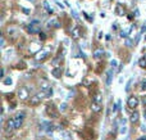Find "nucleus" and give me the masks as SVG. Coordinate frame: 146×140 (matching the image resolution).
<instances>
[{"instance_id": "4468645a", "label": "nucleus", "mask_w": 146, "mask_h": 140, "mask_svg": "<svg viewBox=\"0 0 146 140\" xmlns=\"http://www.w3.org/2000/svg\"><path fill=\"white\" fill-rule=\"evenodd\" d=\"M51 75L54 76V77H56V78H59L62 76V70L59 67H55V68H53V71H51Z\"/></svg>"}, {"instance_id": "b1692460", "label": "nucleus", "mask_w": 146, "mask_h": 140, "mask_svg": "<svg viewBox=\"0 0 146 140\" xmlns=\"http://www.w3.org/2000/svg\"><path fill=\"white\" fill-rule=\"evenodd\" d=\"M110 66H112V70H117V67H118V60L117 59H113L112 60V63H110Z\"/></svg>"}, {"instance_id": "f3484780", "label": "nucleus", "mask_w": 146, "mask_h": 140, "mask_svg": "<svg viewBox=\"0 0 146 140\" xmlns=\"http://www.w3.org/2000/svg\"><path fill=\"white\" fill-rule=\"evenodd\" d=\"M42 7H44L45 9H46L47 12H49V13H53V12H54V10H53V8L50 7V4H49V1H47V0H44V1H42Z\"/></svg>"}, {"instance_id": "7c9ffc66", "label": "nucleus", "mask_w": 146, "mask_h": 140, "mask_svg": "<svg viewBox=\"0 0 146 140\" xmlns=\"http://www.w3.org/2000/svg\"><path fill=\"white\" fill-rule=\"evenodd\" d=\"M45 95H46V98H50L51 95H53V89H50V90H49V91H47Z\"/></svg>"}, {"instance_id": "1a4fd4ad", "label": "nucleus", "mask_w": 146, "mask_h": 140, "mask_svg": "<svg viewBox=\"0 0 146 140\" xmlns=\"http://www.w3.org/2000/svg\"><path fill=\"white\" fill-rule=\"evenodd\" d=\"M27 30H28V32H31V34H35V32H39V24L29 23L28 26H27Z\"/></svg>"}, {"instance_id": "bb28decb", "label": "nucleus", "mask_w": 146, "mask_h": 140, "mask_svg": "<svg viewBox=\"0 0 146 140\" xmlns=\"http://www.w3.org/2000/svg\"><path fill=\"white\" fill-rule=\"evenodd\" d=\"M119 131H120V134H126V132H127V126L124 125V123L120 126V130H119Z\"/></svg>"}, {"instance_id": "aec40b11", "label": "nucleus", "mask_w": 146, "mask_h": 140, "mask_svg": "<svg viewBox=\"0 0 146 140\" xmlns=\"http://www.w3.org/2000/svg\"><path fill=\"white\" fill-rule=\"evenodd\" d=\"M139 66H140V67H142V68L146 67V55H144L141 59L139 60Z\"/></svg>"}, {"instance_id": "5701e85b", "label": "nucleus", "mask_w": 146, "mask_h": 140, "mask_svg": "<svg viewBox=\"0 0 146 140\" xmlns=\"http://www.w3.org/2000/svg\"><path fill=\"white\" fill-rule=\"evenodd\" d=\"M119 108H120V101L118 100L117 103H115L114 105H113V113H115V112H117V111H118V109H119Z\"/></svg>"}, {"instance_id": "2f4dec72", "label": "nucleus", "mask_w": 146, "mask_h": 140, "mask_svg": "<svg viewBox=\"0 0 146 140\" xmlns=\"http://www.w3.org/2000/svg\"><path fill=\"white\" fill-rule=\"evenodd\" d=\"M140 37H141V34H139L136 36V40H135V44H139V41H140Z\"/></svg>"}, {"instance_id": "473e14b6", "label": "nucleus", "mask_w": 146, "mask_h": 140, "mask_svg": "<svg viewBox=\"0 0 146 140\" xmlns=\"http://www.w3.org/2000/svg\"><path fill=\"white\" fill-rule=\"evenodd\" d=\"M0 44H1L0 46H4V45H5V39H4V36H1V40H0Z\"/></svg>"}, {"instance_id": "ddd939ff", "label": "nucleus", "mask_w": 146, "mask_h": 140, "mask_svg": "<svg viewBox=\"0 0 146 140\" xmlns=\"http://www.w3.org/2000/svg\"><path fill=\"white\" fill-rule=\"evenodd\" d=\"M47 113L50 114V116H53V118H56V117H58V112L54 109L53 105H49L47 107Z\"/></svg>"}, {"instance_id": "6e6552de", "label": "nucleus", "mask_w": 146, "mask_h": 140, "mask_svg": "<svg viewBox=\"0 0 146 140\" xmlns=\"http://www.w3.org/2000/svg\"><path fill=\"white\" fill-rule=\"evenodd\" d=\"M92 55H94V58H96V59L101 58V57L104 55V50H102V48L95 49V50H94V53H92Z\"/></svg>"}, {"instance_id": "37998d69", "label": "nucleus", "mask_w": 146, "mask_h": 140, "mask_svg": "<svg viewBox=\"0 0 146 140\" xmlns=\"http://www.w3.org/2000/svg\"><path fill=\"white\" fill-rule=\"evenodd\" d=\"M139 140H146V136H142V138H140Z\"/></svg>"}, {"instance_id": "6ab92c4d", "label": "nucleus", "mask_w": 146, "mask_h": 140, "mask_svg": "<svg viewBox=\"0 0 146 140\" xmlns=\"http://www.w3.org/2000/svg\"><path fill=\"white\" fill-rule=\"evenodd\" d=\"M50 89H51V87H50V85H49V84H44V85H41V91H42V93H45V94H46V93H47Z\"/></svg>"}, {"instance_id": "f704fd0d", "label": "nucleus", "mask_w": 146, "mask_h": 140, "mask_svg": "<svg viewBox=\"0 0 146 140\" xmlns=\"http://www.w3.org/2000/svg\"><path fill=\"white\" fill-rule=\"evenodd\" d=\"M127 34H128L127 31H122V32H120V36H122V37H127Z\"/></svg>"}, {"instance_id": "a19ab883", "label": "nucleus", "mask_w": 146, "mask_h": 140, "mask_svg": "<svg viewBox=\"0 0 146 140\" xmlns=\"http://www.w3.org/2000/svg\"><path fill=\"white\" fill-rule=\"evenodd\" d=\"M141 32H146V26H142V28H141Z\"/></svg>"}, {"instance_id": "423d86ee", "label": "nucleus", "mask_w": 146, "mask_h": 140, "mask_svg": "<svg viewBox=\"0 0 146 140\" xmlns=\"http://www.w3.org/2000/svg\"><path fill=\"white\" fill-rule=\"evenodd\" d=\"M47 55H49V50L44 49V50H41V51H39V53H37L36 59H37V60H42V59H45V58H46Z\"/></svg>"}, {"instance_id": "e433bc0d", "label": "nucleus", "mask_w": 146, "mask_h": 140, "mask_svg": "<svg viewBox=\"0 0 146 140\" xmlns=\"http://www.w3.org/2000/svg\"><path fill=\"white\" fill-rule=\"evenodd\" d=\"M135 16H136V17H139V16H140V10H139V9L135 10Z\"/></svg>"}, {"instance_id": "9b49d317", "label": "nucleus", "mask_w": 146, "mask_h": 140, "mask_svg": "<svg viewBox=\"0 0 146 140\" xmlns=\"http://www.w3.org/2000/svg\"><path fill=\"white\" fill-rule=\"evenodd\" d=\"M113 75H114V70H109V71H108V73H106V85H108V86H110V84H112Z\"/></svg>"}, {"instance_id": "f03ea898", "label": "nucleus", "mask_w": 146, "mask_h": 140, "mask_svg": "<svg viewBox=\"0 0 146 140\" xmlns=\"http://www.w3.org/2000/svg\"><path fill=\"white\" fill-rule=\"evenodd\" d=\"M45 97V93H36V94H33L31 97V104L32 105H37L39 103H41V100H42V98Z\"/></svg>"}, {"instance_id": "f257e3e1", "label": "nucleus", "mask_w": 146, "mask_h": 140, "mask_svg": "<svg viewBox=\"0 0 146 140\" xmlns=\"http://www.w3.org/2000/svg\"><path fill=\"white\" fill-rule=\"evenodd\" d=\"M24 117H26V113L24 112H19V113H17L13 118H14V122H15V127L19 128L21 126H22L23 121H24Z\"/></svg>"}, {"instance_id": "c756f323", "label": "nucleus", "mask_w": 146, "mask_h": 140, "mask_svg": "<svg viewBox=\"0 0 146 140\" xmlns=\"http://www.w3.org/2000/svg\"><path fill=\"white\" fill-rule=\"evenodd\" d=\"M4 84H5V85H10V84H12V78H10V77L5 78V80H4Z\"/></svg>"}, {"instance_id": "79ce46f5", "label": "nucleus", "mask_w": 146, "mask_h": 140, "mask_svg": "<svg viewBox=\"0 0 146 140\" xmlns=\"http://www.w3.org/2000/svg\"><path fill=\"white\" fill-rule=\"evenodd\" d=\"M142 104H144V107H146V98H144V99H142Z\"/></svg>"}, {"instance_id": "cd10ccee", "label": "nucleus", "mask_w": 146, "mask_h": 140, "mask_svg": "<svg viewBox=\"0 0 146 140\" xmlns=\"http://www.w3.org/2000/svg\"><path fill=\"white\" fill-rule=\"evenodd\" d=\"M131 82H132V80H129L128 82H127V86H126V91H127V93H128L129 89H131Z\"/></svg>"}, {"instance_id": "c85d7f7f", "label": "nucleus", "mask_w": 146, "mask_h": 140, "mask_svg": "<svg viewBox=\"0 0 146 140\" xmlns=\"http://www.w3.org/2000/svg\"><path fill=\"white\" fill-rule=\"evenodd\" d=\"M72 16H73V18H74V19H78V14H77V12H76V10H73L72 9Z\"/></svg>"}, {"instance_id": "393cba45", "label": "nucleus", "mask_w": 146, "mask_h": 140, "mask_svg": "<svg viewBox=\"0 0 146 140\" xmlns=\"http://www.w3.org/2000/svg\"><path fill=\"white\" fill-rule=\"evenodd\" d=\"M60 59H62V55H60V57H58V58H55V59L53 60V66H54V67H58L59 60H60Z\"/></svg>"}, {"instance_id": "2eb2a0df", "label": "nucleus", "mask_w": 146, "mask_h": 140, "mask_svg": "<svg viewBox=\"0 0 146 140\" xmlns=\"http://www.w3.org/2000/svg\"><path fill=\"white\" fill-rule=\"evenodd\" d=\"M42 125L45 126L44 128L46 130V132H49V134H51V132H53V130H54V126L51 125L50 122H42Z\"/></svg>"}, {"instance_id": "c03bdc74", "label": "nucleus", "mask_w": 146, "mask_h": 140, "mask_svg": "<svg viewBox=\"0 0 146 140\" xmlns=\"http://www.w3.org/2000/svg\"><path fill=\"white\" fill-rule=\"evenodd\" d=\"M28 1H35V0H28Z\"/></svg>"}, {"instance_id": "20e7f679", "label": "nucleus", "mask_w": 146, "mask_h": 140, "mask_svg": "<svg viewBox=\"0 0 146 140\" xmlns=\"http://www.w3.org/2000/svg\"><path fill=\"white\" fill-rule=\"evenodd\" d=\"M18 97L21 98L22 100L27 99V98L29 97V93H28V89L27 87H21L19 90H18Z\"/></svg>"}, {"instance_id": "a18cd8bd", "label": "nucleus", "mask_w": 146, "mask_h": 140, "mask_svg": "<svg viewBox=\"0 0 146 140\" xmlns=\"http://www.w3.org/2000/svg\"><path fill=\"white\" fill-rule=\"evenodd\" d=\"M145 113H146V107H145Z\"/></svg>"}, {"instance_id": "72a5a7b5", "label": "nucleus", "mask_w": 146, "mask_h": 140, "mask_svg": "<svg viewBox=\"0 0 146 140\" xmlns=\"http://www.w3.org/2000/svg\"><path fill=\"white\" fill-rule=\"evenodd\" d=\"M141 89H142V90H146V81H142V84H141Z\"/></svg>"}, {"instance_id": "9d476101", "label": "nucleus", "mask_w": 146, "mask_h": 140, "mask_svg": "<svg viewBox=\"0 0 146 140\" xmlns=\"http://www.w3.org/2000/svg\"><path fill=\"white\" fill-rule=\"evenodd\" d=\"M60 138L63 140H71L72 139V134L69 132V131H60Z\"/></svg>"}, {"instance_id": "58836bf2", "label": "nucleus", "mask_w": 146, "mask_h": 140, "mask_svg": "<svg viewBox=\"0 0 146 140\" xmlns=\"http://www.w3.org/2000/svg\"><path fill=\"white\" fill-rule=\"evenodd\" d=\"M22 10H23V13H26V14H28V13H29V10H28V9H26V8H23Z\"/></svg>"}, {"instance_id": "f8f14e48", "label": "nucleus", "mask_w": 146, "mask_h": 140, "mask_svg": "<svg viewBox=\"0 0 146 140\" xmlns=\"http://www.w3.org/2000/svg\"><path fill=\"white\" fill-rule=\"evenodd\" d=\"M139 118H140V113H139V112H136V111H135L133 113L131 114V117H129V121H131L132 123H136L137 121H139Z\"/></svg>"}, {"instance_id": "7ed1b4c3", "label": "nucleus", "mask_w": 146, "mask_h": 140, "mask_svg": "<svg viewBox=\"0 0 146 140\" xmlns=\"http://www.w3.org/2000/svg\"><path fill=\"white\" fill-rule=\"evenodd\" d=\"M127 104H128L129 108H136L137 105H139V99H137V97H135V95H131V97L128 98V100H127Z\"/></svg>"}, {"instance_id": "a211bd4d", "label": "nucleus", "mask_w": 146, "mask_h": 140, "mask_svg": "<svg viewBox=\"0 0 146 140\" xmlns=\"http://www.w3.org/2000/svg\"><path fill=\"white\" fill-rule=\"evenodd\" d=\"M51 26H55V27H59V22L55 19V18H53V19H50L47 22V27H51Z\"/></svg>"}, {"instance_id": "c9c22d12", "label": "nucleus", "mask_w": 146, "mask_h": 140, "mask_svg": "<svg viewBox=\"0 0 146 140\" xmlns=\"http://www.w3.org/2000/svg\"><path fill=\"white\" fill-rule=\"evenodd\" d=\"M40 39H41V40H45V37H46V36H45V34H42V32H40Z\"/></svg>"}, {"instance_id": "ea45409f", "label": "nucleus", "mask_w": 146, "mask_h": 140, "mask_svg": "<svg viewBox=\"0 0 146 140\" xmlns=\"http://www.w3.org/2000/svg\"><path fill=\"white\" fill-rule=\"evenodd\" d=\"M56 4H58V5H59V7H60V8H62V9H63V8H64V5H63V4H62V3H59V1H56Z\"/></svg>"}, {"instance_id": "4c0bfd02", "label": "nucleus", "mask_w": 146, "mask_h": 140, "mask_svg": "<svg viewBox=\"0 0 146 140\" xmlns=\"http://www.w3.org/2000/svg\"><path fill=\"white\" fill-rule=\"evenodd\" d=\"M126 44H127V46H128V48H131V46H132V45H131V40H127Z\"/></svg>"}, {"instance_id": "a878e982", "label": "nucleus", "mask_w": 146, "mask_h": 140, "mask_svg": "<svg viewBox=\"0 0 146 140\" xmlns=\"http://www.w3.org/2000/svg\"><path fill=\"white\" fill-rule=\"evenodd\" d=\"M67 107H68V105H67V103H62L60 105H59V111L64 112V111H66V109H67Z\"/></svg>"}, {"instance_id": "39448f33", "label": "nucleus", "mask_w": 146, "mask_h": 140, "mask_svg": "<svg viewBox=\"0 0 146 140\" xmlns=\"http://www.w3.org/2000/svg\"><path fill=\"white\" fill-rule=\"evenodd\" d=\"M91 111H92L94 113H99V112L101 111V103L92 101V104H91Z\"/></svg>"}, {"instance_id": "0eeeda50", "label": "nucleus", "mask_w": 146, "mask_h": 140, "mask_svg": "<svg viewBox=\"0 0 146 140\" xmlns=\"http://www.w3.org/2000/svg\"><path fill=\"white\" fill-rule=\"evenodd\" d=\"M15 122H14V118H10L7 121V130L8 131H12V130H15Z\"/></svg>"}, {"instance_id": "412c9836", "label": "nucleus", "mask_w": 146, "mask_h": 140, "mask_svg": "<svg viewBox=\"0 0 146 140\" xmlns=\"http://www.w3.org/2000/svg\"><path fill=\"white\" fill-rule=\"evenodd\" d=\"M101 100H102V97L97 93V94H95V97L92 98V101H97V103H101Z\"/></svg>"}, {"instance_id": "dca6fc26", "label": "nucleus", "mask_w": 146, "mask_h": 140, "mask_svg": "<svg viewBox=\"0 0 146 140\" xmlns=\"http://www.w3.org/2000/svg\"><path fill=\"white\" fill-rule=\"evenodd\" d=\"M72 37L74 40L80 39V30H78V27H73L72 28Z\"/></svg>"}, {"instance_id": "4be33fe9", "label": "nucleus", "mask_w": 146, "mask_h": 140, "mask_svg": "<svg viewBox=\"0 0 146 140\" xmlns=\"http://www.w3.org/2000/svg\"><path fill=\"white\" fill-rule=\"evenodd\" d=\"M115 13H117L118 16H123L124 14V10L122 9L120 5H117V8H115Z\"/></svg>"}]
</instances>
